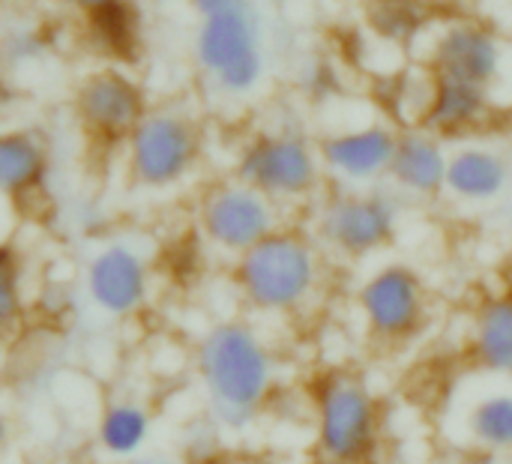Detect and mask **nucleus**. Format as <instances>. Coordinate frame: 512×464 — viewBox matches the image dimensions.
Instances as JSON below:
<instances>
[{
    "mask_svg": "<svg viewBox=\"0 0 512 464\" xmlns=\"http://www.w3.org/2000/svg\"><path fill=\"white\" fill-rule=\"evenodd\" d=\"M195 225L207 249L234 261L285 225V207L255 186L225 177L201 192Z\"/></svg>",
    "mask_w": 512,
    "mask_h": 464,
    "instance_id": "obj_9",
    "label": "nucleus"
},
{
    "mask_svg": "<svg viewBox=\"0 0 512 464\" xmlns=\"http://www.w3.org/2000/svg\"><path fill=\"white\" fill-rule=\"evenodd\" d=\"M153 432H156V417L150 405L135 396H117L102 405L93 426V441L102 459L123 464L147 453Z\"/></svg>",
    "mask_w": 512,
    "mask_h": 464,
    "instance_id": "obj_19",
    "label": "nucleus"
},
{
    "mask_svg": "<svg viewBox=\"0 0 512 464\" xmlns=\"http://www.w3.org/2000/svg\"><path fill=\"white\" fill-rule=\"evenodd\" d=\"M512 180L510 159L483 141H459L450 147V162H447V183L444 195H450L459 204H492L498 201Z\"/></svg>",
    "mask_w": 512,
    "mask_h": 464,
    "instance_id": "obj_15",
    "label": "nucleus"
},
{
    "mask_svg": "<svg viewBox=\"0 0 512 464\" xmlns=\"http://www.w3.org/2000/svg\"><path fill=\"white\" fill-rule=\"evenodd\" d=\"M309 423L321 464H378L384 453V405L357 372L327 369L312 378Z\"/></svg>",
    "mask_w": 512,
    "mask_h": 464,
    "instance_id": "obj_3",
    "label": "nucleus"
},
{
    "mask_svg": "<svg viewBox=\"0 0 512 464\" xmlns=\"http://www.w3.org/2000/svg\"><path fill=\"white\" fill-rule=\"evenodd\" d=\"M231 285L240 303L264 318H300L327 288V255L315 234L285 222L231 261Z\"/></svg>",
    "mask_w": 512,
    "mask_h": 464,
    "instance_id": "obj_2",
    "label": "nucleus"
},
{
    "mask_svg": "<svg viewBox=\"0 0 512 464\" xmlns=\"http://www.w3.org/2000/svg\"><path fill=\"white\" fill-rule=\"evenodd\" d=\"M51 177V144L36 126H0V198L30 201Z\"/></svg>",
    "mask_w": 512,
    "mask_h": 464,
    "instance_id": "obj_17",
    "label": "nucleus"
},
{
    "mask_svg": "<svg viewBox=\"0 0 512 464\" xmlns=\"http://www.w3.org/2000/svg\"><path fill=\"white\" fill-rule=\"evenodd\" d=\"M51 51V30L45 24H15L0 33V72H15L45 60Z\"/></svg>",
    "mask_w": 512,
    "mask_h": 464,
    "instance_id": "obj_23",
    "label": "nucleus"
},
{
    "mask_svg": "<svg viewBox=\"0 0 512 464\" xmlns=\"http://www.w3.org/2000/svg\"><path fill=\"white\" fill-rule=\"evenodd\" d=\"M495 114V96L492 87L462 81V78H444L435 75L432 102L423 120V129L435 132L438 138L465 141L468 135L480 132Z\"/></svg>",
    "mask_w": 512,
    "mask_h": 464,
    "instance_id": "obj_16",
    "label": "nucleus"
},
{
    "mask_svg": "<svg viewBox=\"0 0 512 464\" xmlns=\"http://www.w3.org/2000/svg\"><path fill=\"white\" fill-rule=\"evenodd\" d=\"M27 318L24 261L15 246L0 243V345L9 342Z\"/></svg>",
    "mask_w": 512,
    "mask_h": 464,
    "instance_id": "obj_22",
    "label": "nucleus"
},
{
    "mask_svg": "<svg viewBox=\"0 0 512 464\" xmlns=\"http://www.w3.org/2000/svg\"><path fill=\"white\" fill-rule=\"evenodd\" d=\"M192 366L210 420L222 432H246L264 414L279 384V357L273 345L243 318L210 324L195 342Z\"/></svg>",
    "mask_w": 512,
    "mask_h": 464,
    "instance_id": "obj_1",
    "label": "nucleus"
},
{
    "mask_svg": "<svg viewBox=\"0 0 512 464\" xmlns=\"http://www.w3.org/2000/svg\"><path fill=\"white\" fill-rule=\"evenodd\" d=\"M420 60L435 75L495 87L507 66V42L480 18H450L441 21Z\"/></svg>",
    "mask_w": 512,
    "mask_h": 464,
    "instance_id": "obj_13",
    "label": "nucleus"
},
{
    "mask_svg": "<svg viewBox=\"0 0 512 464\" xmlns=\"http://www.w3.org/2000/svg\"><path fill=\"white\" fill-rule=\"evenodd\" d=\"M126 180L141 192L180 189L204 159L201 120L174 102L150 105L120 147Z\"/></svg>",
    "mask_w": 512,
    "mask_h": 464,
    "instance_id": "obj_4",
    "label": "nucleus"
},
{
    "mask_svg": "<svg viewBox=\"0 0 512 464\" xmlns=\"http://www.w3.org/2000/svg\"><path fill=\"white\" fill-rule=\"evenodd\" d=\"M153 261L150 255L123 237L96 246L81 270V291L87 303L114 321L138 318L153 300Z\"/></svg>",
    "mask_w": 512,
    "mask_h": 464,
    "instance_id": "obj_11",
    "label": "nucleus"
},
{
    "mask_svg": "<svg viewBox=\"0 0 512 464\" xmlns=\"http://www.w3.org/2000/svg\"><path fill=\"white\" fill-rule=\"evenodd\" d=\"M186 3H189V9H192L198 18H207V15L225 12V9H231V6H237V3H243V0H186Z\"/></svg>",
    "mask_w": 512,
    "mask_h": 464,
    "instance_id": "obj_26",
    "label": "nucleus"
},
{
    "mask_svg": "<svg viewBox=\"0 0 512 464\" xmlns=\"http://www.w3.org/2000/svg\"><path fill=\"white\" fill-rule=\"evenodd\" d=\"M144 30L147 21L138 0H114L81 18V39L87 42V48L102 63L129 69L144 51Z\"/></svg>",
    "mask_w": 512,
    "mask_h": 464,
    "instance_id": "obj_18",
    "label": "nucleus"
},
{
    "mask_svg": "<svg viewBox=\"0 0 512 464\" xmlns=\"http://www.w3.org/2000/svg\"><path fill=\"white\" fill-rule=\"evenodd\" d=\"M450 144L423 126L399 129L387 183L414 201H435L444 195Z\"/></svg>",
    "mask_w": 512,
    "mask_h": 464,
    "instance_id": "obj_14",
    "label": "nucleus"
},
{
    "mask_svg": "<svg viewBox=\"0 0 512 464\" xmlns=\"http://www.w3.org/2000/svg\"><path fill=\"white\" fill-rule=\"evenodd\" d=\"M276 3H282V0H276Z\"/></svg>",
    "mask_w": 512,
    "mask_h": 464,
    "instance_id": "obj_32",
    "label": "nucleus"
},
{
    "mask_svg": "<svg viewBox=\"0 0 512 464\" xmlns=\"http://www.w3.org/2000/svg\"><path fill=\"white\" fill-rule=\"evenodd\" d=\"M15 105H18V90L12 84V78L6 72H0V126H6V120L15 111Z\"/></svg>",
    "mask_w": 512,
    "mask_h": 464,
    "instance_id": "obj_24",
    "label": "nucleus"
},
{
    "mask_svg": "<svg viewBox=\"0 0 512 464\" xmlns=\"http://www.w3.org/2000/svg\"><path fill=\"white\" fill-rule=\"evenodd\" d=\"M51 3H54L57 9H63V12H72V15L84 18V15H90V12H96V9L114 3V0H51Z\"/></svg>",
    "mask_w": 512,
    "mask_h": 464,
    "instance_id": "obj_25",
    "label": "nucleus"
},
{
    "mask_svg": "<svg viewBox=\"0 0 512 464\" xmlns=\"http://www.w3.org/2000/svg\"><path fill=\"white\" fill-rule=\"evenodd\" d=\"M225 464H288V462H282V459H276V456L255 453V456H240V459H231V462H225Z\"/></svg>",
    "mask_w": 512,
    "mask_h": 464,
    "instance_id": "obj_28",
    "label": "nucleus"
},
{
    "mask_svg": "<svg viewBox=\"0 0 512 464\" xmlns=\"http://www.w3.org/2000/svg\"><path fill=\"white\" fill-rule=\"evenodd\" d=\"M471 363L495 378H512V291L486 297L468 333Z\"/></svg>",
    "mask_w": 512,
    "mask_h": 464,
    "instance_id": "obj_20",
    "label": "nucleus"
},
{
    "mask_svg": "<svg viewBox=\"0 0 512 464\" xmlns=\"http://www.w3.org/2000/svg\"><path fill=\"white\" fill-rule=\"evenodd\" d=\"M144 81L129 66L99 63L87 69L72 93V114L93 147L120 150L150 108Z\"/></svg>",
    "mask_w": 512,
    "mask_h": 464,
    "instance_id": "obj_10",
    "label": "nucleus"
},
{
    "mask_svg": "<svg viewBox=\"0 0 512 464\" xmlns=\"http://www.w3.org/2000/svg\"><path fill=\"white\" fill-rule=\"evenodd\" d=\"M402 222L399 198L381 186L327 195L315 216V240L345 261H366L393 246Z\"/></svg>",
    "mask_w": 512,
    "mask_h": 464,
    "instance_id": "obj_7",
    "label": "nucleus"
},
{
    "mask_svg": "<svg viewBox=\"0 0 512 464\" xmlns=\"http://www.w3.org/2000/svg\"><path fill=\"white\" fill-rule=\"evenodd\" d=\"M150 3H159V6H168V3H180V0H150Z\"/></svg>",
    "mask_w": 512,
    "mask_h": 464,
    "instance_id": "obj_31",
    "label": "nucleus"
},
{
    "mask_svg": "<svg viewBox=\"0 0 512 464\" xmlns=\"http://www.w3.org/2000/svg\"><path fill=\"white\" fill-rule=\"evenodd\" d=\"M468 438L477 450L512 456V390L486 393L468 408Z\"/></svg>",
    "mask_w": 512,
    "mask_h": 464,
    "instance_id": "obj_21",
    "label": "nucleus"
},
{
    "mask_svg": "<svg viewBox=\"0 0 512 464\" xmlns=\"http://www.w3.org/2000/svg\"><path fill=\"white\" fill-rule=\"evenodd\" d=\"M192 57L201 75L231 99L252 96L267 75L264 24L255 0H243L219 15L198 18Z\"/></svg>",
    "mask_w": 512,
    "mask_h": 464,
    "instance_id": "obj_5",
    "label": "nucleus"
},
{
    "mask_svg": "<svg viewBox=\"0 0 512 464\" xmlns=\"http://www.w3.org/2000/svg\"><path fill=\"white\" fill-rule=\"evenodd\" d=\"M6 441H9V423H6V417L0 414V450L6 447Z\"/></svg>",
    "mask_w": 512,
    "mask_h": 464,
    "instance_id": "obj_30",
    "label": "nucleus"
},
{
    "mask_svg": "<svg viewBox=\"0 0 512 464\" xmlns=\"http://www.w3.org/2000/svg\"><path fill=\"white\" fill-rule=\"evenodd\" d=\"M123 464H177L174 459H168V456H159V453H144V456H135V459H129V462Z\"/></svg>",
    "mask_w": 512,
    "mask_h": 464,
    "instance_id": "obj_29",
    "label": "nucleus"
},
{
    "mask_svg": "<svg viewBox=\"0 0 512 464\" xmlns=\"http://www.w3.org/2000/svg\"><path fill=\"white\" fill-rule=\"evenodd\" d=\"M354 309L369 339L387 348H399L426 330L432 297L417 267L405 261H387L360 279L354 291Z\"/></svg>",
    "mask_w": 512,
    "mask_h": 464,
    "instance_id": "obj_8",
    "label": "nucleus"
},
{
    "mask_svg": "<svg viewBox=\"0 0 512 464\" xmlns=\"http://www.w3.org/2000/svg\"><path fill=\"white\" fill-rule=\"evenodd\" d=\"M456 464H507V456H498V453H489V450H471V453H465L462 459Z\"/></svg>",
    "mask_w": 512,
    "mask_h": 464,
    "instance_id": "obj_27",
    "label": "nucleus"
},
{
    "mask_svg": "<svg viewBox=\"0 0 512 464\" xmlns=\"http://www.w3.org/2000/svg\"><path fill=\"white\" fill-rule=\"evenodd\" d=\"M237 180L255 186L279 207L312 201L324 186L318 141L297 129H258L234 153Z\"/></svg>",
    "mask_w": 512,
    "mask_h": 464,
    "instance_id": "obj_6",
    "label": "nucleus"
},
{
    "mask_svg": "<svg viewBox=\"0 0 512 464\" xmlns=\"http://www.w3.org/2000/svg\"><path fill=\"white\" fill-rule=\"evenodd\" d=\"M399 129L390 120H363L327 129L318 138L324 174L342 189H372L390 174Z\"/></svg>",
    "mask_w": 512,
    "mask_h": 464,
    "instance_id": "obj_12",
    "label": "nucleus"
}]
</instances>
